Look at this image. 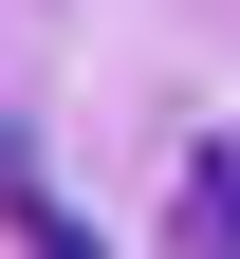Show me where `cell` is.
<instances>
[{"label":"cell","mask_w":240,"mask_h":259,"mask_svg":"<svg viewBox=\"0 0 240 259\" xmlns=\"http://www.w3.org/2000/svg\"><path fill=\"white\" fill-rule=\"evenodd\" d=\"M166 259H240V130L185 148V204H166Z\"/></svg>","instance_id":"obj_1"},{"label":"cell","mask_w":240,"mask_h":259,"mask_svg":"<svg viewBox=\"0 0 240 259\" xmlns=\"http://www.w3.org/2000/svg\"><path fill=\"white\" fill-rule=\"evenodd\" d=\"M0 222H19V259H111V241H92V222L37 185V148H19V130H0Z\"/></svg>","instance_id":"obj_2"}]
</instances>
